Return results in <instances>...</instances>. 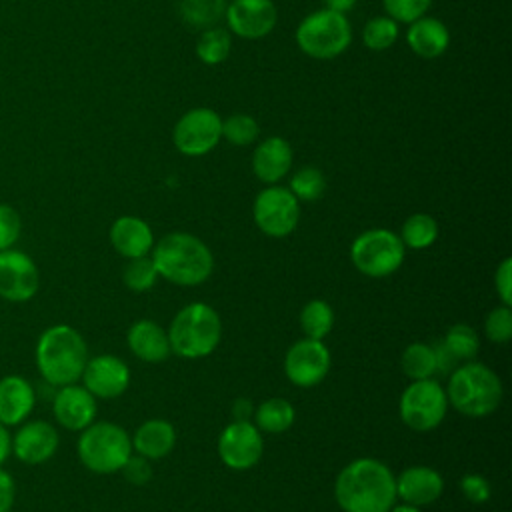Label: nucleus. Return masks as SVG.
<instances>
[{
    "label": "nucleus",
    "mask_w": 512,
    "mask_h": 512,
    "mask_svg": "<svg viewBox=\"0 0 512 512\" xmlns=\"http://www.w3.org/2000/svg\"><path fill=\"white\" fill-rule=\"evenodd\" d=\"M334 498L344 512H388L396 504V476L376 458H356L334 482Z\"/></svg>",
    "instance_id": "f257e3e1"
},
{
    "label": "nucleus",
    "mask_w": 512,
    "mask_h": 512,
    "mask_svg": "<svg viewBox=\"0 0 512 512\" xmlns=\"http://www.w3.org/2000/svg\"><path fill=\"white\" fill-rule=\"evenodd\" d=\"M152 262L158 276L178 286L206 282L214 268L210 248L188 232H170L152 246Z\"/></svg>",
    "instance_id": "f03ea898"
},
{
    "label": "nucleus",
    "mask_w": 512,
    "mask_h": 512,
    "mask_svg": "<svg viewBox=\"0 0 512 512\" xmlns=\"http://www.w3.org/2000/svg\"><path fill=\"white\" fill-rule=\"evenodd\" d=\"M88 362V346L82 334L68 324L46 328L36 342V368L52 386H66L80 380Z\"/></svg>",
    "instance_id": "7ed1b4c3"
},
{
    "label": "nucleus",
    "mask_w": 512,
    "mask_h": 512,
    "mask_svg": "<svg viewBox=\"0 0 512 512\" xmlns=\"http://www.w3.org/2000/svg\"><path fill=\"white\" fill-rule=\"evenodd\" d=\"M448 404L470 418L492 414L502 400V382L486 364L468 360L448 374Z\"/></svg>",
    "instance_id": "20e7f679"
},
{
    "label": "nucleus",
    "mask_w": 512,
    "mask_h": 512,
    "mask_svg": "<svg viewBox=\"0 0 512 512\" xmlns=\"http://www.w3.org/2000/svg\"><path fill=\"white\" fill-rule=\"evenodd\" d=\"M166 334L176 356L196 360L216 350L222 338V322L212 306L192 302L176 312Z\"/></svg>",
    "instance_id": "39448f33"
},
{
    "label": "nucleus",
    "mask_w": 512,
    "mask_h": 512,
    "mask_svg": "<svg viewBox=\"0 0 512 512\" xmlns=\"http://www.w3.org/2000/svg\"><path fill=\"white\" fill-rule=\"evenodd\" d=\"M78 458L94 474L120 472L132 454V440L128 432L114 422H92L80 430Z\"/></svg>",
    "instance_id": "423d86ee"
},
{
    "label": "nucleus",
    "mask_w": 512,
    "mask_h": 512,
    "mask_svg": "<svg viewBox=\"0 0 512 512\" xmlns=\"http://www.w3.org/2000/svg\"><path fill=\"white\" fill-rule=\"evenodd\" d=\"M352 40V28L344 14L322 8L308 14L296 28V44L310 58L330 60L340 56Z\"/></svg>",
    "instance_id": "0eeeda50"
},
{
    "label": "nucleus",
    "mask_w": 512,
    "mask_h": 512,
    "mask_svg": "<svg viewBox=\"0 0 512 512\" xmlns=\"http://www.w3.org/2000/svg\"><path fill=\"white\" fill-rule=\"evenodd\" d=\"M406 246L388 228H372L356 236L350 246V260L358 272L370 278H384L400 268Z\"/></svg>",
    "instance_id": "6e6552de"
},
{
    "label": "nucleus",
    "mask_w": 512,
    "mask_h": 512,
    "mask_svg": "<svg viewBox=\"0 0 512 512\" xmlns=\"http://www.w3.org/2000/svg\"><path fill=\"white\" fill-rule=\"evenodd\" d=\"M446 412V390L432 378L412 380L400 396V418L416 432L434 430L444 420Z\"/></svg>",
    "instance_id": "1a4fd4ad"
},
{
    "label": "nucleus",
    "mask_w": 512,
    "mask_h": 512,
    "mask_svg": "<svg viewBox=\"0 0 512 512\" xmlns=\"http://www.w3.org/2000/svg\"><path fill=\"white\" fill-rule=\"evenodd\" d=\"M256 226L272 238H284L292 234L300 220V202L282 186L270 184L258 192L252 206Z\"/></svg>",
    "instance_id": "9d476101"
},
{
    "label": "nucleus",
    "mask_w": 512,
    "mask_h": 512,
    "mask_svg": "<svg viewBox=\"0 0 512 512\" xmlns=\"http://www.w3.org/2000/svg\"><path fill=\"white\" fill-rule=\"evenodd\" d=\"M222 138V118L210 108L188 110L174 126L172 140L184 156H202L216 148Z\"/></svg>",
    "instance_id": "9b49d317"
},
{
    "label": "nucleus",
    "mask_w": 512,
    "mask_h": 512,
    "mask_svg": "<svg viewBox=\"0 0 512 512\" xmlns=\"http://www.w3.org/2000/svg\"><path fill=\"white\" fill-rule=\"evenodd\" d=\"M330 370V350L322 340L302 338L294 342L284 356L286 378L300 386L310 388L320 384Z\"/></svg>",
    "instance_id": "f8f14e48"
},
{
    "label": "nucleus",
    "mask_w": 512,
    "mask_h": 512,
    "mask_svg": "<svg viewBox=\"0 0 512 512\" xmlns=\"http://www.w3.org/2000/svg\"><path fill=\"white\" fill-rule=\"evenodd\" d=\"M264 452L260 430L250 420H234L218 436V456L232 470H248Z\"/></svg>",
    "instance_id": "ddd939ff"
},
{
    "label": "nucleus",
    "mask_w": 512,
    "mask_h": 512,
    "mask_svg": "<svg viewBox=\"0 0 512 512\" xmlns=\"http://www.w3.org/2000/svg\"><path fill=\"white\" fill-rule=\"evenodd\" d=\"M40 286V274L34 260L20 250L0 252V296L10 302L30 300Z\"/></svg>",
    "instance_id": "4468645a"
},
{
    "label": "nucleus",
    "mask_w": 512,
    "mask_h": 512,
    "mask_svg": "<svg viewBox=\"0 0 512 512\" xmlns=\"http://www.w3.org/2000/svg\"><path fill=\"white\" fill-rule=\"evenodd\" d=\"M230 32L240 38L258 40L268 36L278 20L272 0H232L224 10Z\"/></svg>",
    "instance_id": "2eb2a0df"
},
{
    "label": "nucleus",
    "mask_w": 512,
    "mask_h": 512,
    "mask_svg": "<svg viewBox=\"0 0 512 512\" xmlns=\"http://www.w3.org/2000/svg\"><path fill=\"white\" fill-rule=\"evenodd\" d=\"M80 378L82 386L94 398H116L124 394L130 384V368L118 356L100 354L88 358Z\"/></svg>",
    "instance_id": "dca6fc26"
},
{
    "label": "nucleus",
    "mask_w": 512,
    "mask_h": 512,
    "mask_svg": "<svg viewBox=\"0 0 512 512\" xmlns=\"http://www.w3.org/2000/svg\"><path fill=\"white\" fill-rule=\"evenodd\" d=\"M58 432L46 420L24 422L12 436V452L20 462L42 464L58 450Z\"/></svg>",
    "instance_id": "f3484780"
},
{
    "label": "nucleus",
    "mask_w": 512,
    "mask_h": 512,
    "mask_svg": "<svg viewBox=\"0 0 512 512\" xmlns=\"http://www.w3.org/2000/svg\"><path fill=\"white\" fill-rule=\"evenodd\" d=\"M52 412L62 428L80 432L96 418V398L76 382L66 384L54 394Z\"/></svg>",
    "instance_id": "a211bd4d"
},
{
    "label": "nucleus",
    "mask_w": 512,
    "mask_h": 512,
    "mask_svg": "<svg viewBox=\"0 0 512 512\" xmlns=\"http://www.w3.org/2000/svg\"><path fill=\"white\" fill-rule=\"evenodd\" d=\"M444 490V480L438 470L430 466H410L396 476V498L402 504L416 508L428 506L440 498Z\"/></svg>",
    "instance_id": "6ab92c4d"
},
{
    "label": "nucleus",
    "mask_w": 512,
    "mask_h": 512,
    "mask_svg": "<svg viewBox=\"0 0 512 512\" xmlns=\"http://www.w3.org/2000/svg\"><path fill=\"white\" fill-rule=\"evenodd\" d=\"M34 402L36 394L26 378L18 374L0 378V422L4 426L22 424L30 416Z\"/></svg>",
    "instance_id": "aec40b11"
},
{
    "label": "nucleus",
    "mask_w": 512,
    "mask_h": 512,
    "mask_svg": "<svg viewBox=\"0 0 512 512\" xmlns=\"http://www.w3.org/2000/svg\"><path fill=\"white\" fill-rule=\"evenodd\" d=\"M292 166V148L288 140L270 136L262 140L252 154V170L258 180L266 184L280 182Z\"/></svg>",
    "instance_id": "412c9836"
},
{
    "label": "nucleus",
    "mask_w": 512,
    "mask_h": 512,
    "mask_svg": "<svg viewBox=\"0 0 512 512\" xmlns=\"http://www.w3.org/2000/svg\"><path fill=\"white\" fill-rule=\"evenodd\" d=\"M110 242L124 258H138L148 256L154 246V234L142 218L120 216L110 226Z\"/></svg>",
    "instance_id": "4be33fe9"
},
{
    "label": "nucleus",
    "mask_w": 512,
    "mask_h": 512,
    "mask_svg": "<svg viewBox=\"0 0 512 512\" xmlns=\"http://www.w3.org/2000/svg\"><path fill=\"white\" fill-rule=\"evenodd\" d=\"M126 340H128L132 354L150 364L164 362L172 354L166 330L160 324H156L154 320L134 322L128 330Z\"/></svg>",
    "instance_id": "5701e85b"
},
{
    "label": "nucleus",
    "mask_w": 512,
    "mask_h": 512,
    "mask_svg": "<svg viewBox=\"0 0 512 512\" xmlns=\"http://www.w3.org/2000/svg\"><path fill=\"white\" fill-rule=\"evenodd\" d=\"M406 42L410 50L422 58H438L448 50L450 32L446 24L432 16H422L410 22L406 32Z\"/></svg>",
    "instance_id": "b1692460"
},
{
    "label": "nucleus",
    "mask_w": 512,
    "mask_h": 512,
    "mask_svg": "<svg viewBox=\"0 0 512 512\" xmlns=\"http://www.w3.org/2000/svg\"><path fill=\"white\" fill-rule=\"evenodd\" d=\"M130 440L132 450H136V454L148 460H158L172 452L176 444V430L168 420L152 418L142 422Z\"/></svg>",
    "instance_id": "393cba45"
},
{
    "label": "nucleus",
    "mask_w": 512,
    "mask_h": 512,
    "mask_svg": "<svg viewBox=\"0 0 512 512\" xmlns=\"http://www.w3.org/2000/svg\"><path fill=\"white\" fill-rule=\"evenodd\" d=\"M294 406L284 398H268L254 410V426L260 432L280 434L294 424Z\"/></svg>",
    "instance_id": "a878e982"
},
{
    "label": "nucleus",
    "mask_w": 512,
    "mask_h": 512,
    "mask_svg": "<svg viewBox=\"0 0 512 512\" xmlns=\"http://www.w3.org/2000/svg\"><path fill=\"white\" fill-rule=\"evenodd\" d=\"M334 326V310L326 300H310L300 310V328L306 338L322 340Z\"/></svg>",
    "instance_id": "bb28decb"
},
{
    "label": "nucleus",
    "mask_w": 512,
    "mask_h": 512,
    "mask_svg": "<svg viewBox=\"0 0 512 512\" xmlns=\"http://www.w3.org/2000/svg\"><path fill=\"white\" fill-rule=\"evenodd\" d=\"M400 366L410 380L432 378V374H436V358H434L432 344H426V342L408 344L402 352Z\"/></svg>",
    "instance_id": "cd10ccee"
},
{
    "label": "nucleus",
    "mask_w": 512,
    "mask_h": 512,
    "mask_svg": "<svg viewBox=\"0 0 512 512\" xmlns=\"http://www.w3.org/2000/svg\"><path fill=\"white\" fill-rule=\"evenodd\" d=\"M402 244L414 250L428 248L438 238V224L430 214L416 212L408 216L402 224V232L398 234Z\"/></svg>",
    "instance_id": "c85d7f7f"
},
{
    "label": "nucleus",
    "mask_w": 512,
    "mask_h": 512,
    "mask_svg": "<svg viewBox=\"0 0 512 512\" xmlns=\"http://www.w3.org/2000/svg\"><path fill=\"white\" fill-rule=\"evenodd\" d=\"M230 48H232V38H230V32L224 30V28H206L198 42H196V56L208 64V66H216V64H222L228 54H230Z\"/></svg>",
    "instance_id": "c756f323"
},
{
    "label": "nucleus",
    "mask_w": 512,
    "mask_h": 512,
    "mask_svg": "<svg viewBox=\"0 0 512 512\" xmlns=\"http://www.w3.org/2000/svg\"><path fill=\"white\" fill-rule=\"evenodd\" d=\"M224 0H182V18L194 28H212L224 16Z\"/></svg>",
    "instance_id": "7c9ffc66"
},
{
    "label": "nucleus",
    "mask_w": 512,
    "mask_h": 512,
    "mask_svg": "<svg viewBox=\"0 0 512 512\" xmlns=\"http://www.w3.org/2000/svg\"><path fill=\"white\" fill-rule=\"evenodd\" d=\"M442 342L458 362L474 360L478 350H480V338H478L476 330L468 324L450 326L448 332L444 334Z\"/></svg>",
    "instance_id": "2f4dec72"
},
{
    "label": "nucleus",
    "mask_w": 512,
    "mask_h": 512,
    "mask_svg": "<svg viewBox=\"0 0 512 512\" xmlns=\"http://www.w3.org/2000/svg\"><path fill=\"white\" fill-rule=\"evenodd\" d=\"M398 40V22L390 16H376L366 22L362 30V42L374 52L388 50Z\"/></svg>",
    "instance_id": "473e14b6"
},
{
    "label": "nucleus",
    "mask_w": 512,
    "mask_h": 512,
    "mask_svg": "<svg viewBox=\"0 0 512 512\" xmlns=\"http://www.w3.org/2000/svg\"><path fill=\"white\" fill-rule=\"evenodd\" d=\"M288 190L296 196L298 202H314L324 194L326 178H324L322 170H318L314 166H306V168H300L292 176Z\"/></svg>",
    "instance_id": "72a5a7b5"
},
{
    "label": "nucleus",
    "mask_w": 512,
    "mask_h": 512,
    "mask_svg": "<svg viewBox=\"0 0 512 512\" xmlns=\"http://www.w3.org/2000/svg\"><path fill=\"white\" fill-rule=\"evenodd\" d=\"M122 280L134 292L150 290L158 280V272H156V266H154L152 258L150 256L128 258V262L122 270Z\"/></svg>",
    "instance_id": "f704fd0d"
},
{
    "label": "nucleus",
    "mask_w": 512,
    "mask_h": 512,
    "mask_svg": "<svg viewBox=\"0 0 512 512\" xmlns=\"http://www.w3.org/2000/svg\"><path fill=\"white\" fill-rule=\"evenodd\" d=\"M260 134L258 122L248 114H232L222 122V136L234 146H248Z\"/></svg>",
    "instance_id": "c9c22d12"
},
{
    "label": "nucleus",
    "mask_w": 512,
    "mask_h": 512,
    "mask_svg": "<svg viewBox=\"0 0 512 512\" xmlns=\"http://www.w3.org/2000/svg\"><path fill=\"white\" fill-rule=\"evenodd\" d=\"M486 338L494 344H506L512 338V308L502 304L488 312L484 320Z\"/></svg>",
    "instance_id": "e433bc0d"
},
{
    "label": "nucleus",
    "mask_w": 512,
    "mask_h": 512,
    "mask_svg": "<svg viewBox=\"0 0 512 512\" xmlns=\"http://www.w3.org/2000/svg\"><path fill=\"white\" fill-rule=\"evenodd\" d=\"M382 4L392 20L410 24L428 12L432 0H382Z\"/></svg>",
    "instance_id": "4c0bfd02"
},
{
    "label": "nucleus",
    "mask_w": 512,
    "mask_h": 512,
    "mask_svg": "<svg viewBox=\"0 0 512 512\" xmlns=\"http://www.w3.org/2000/svg\"><path fill=\"white\" fill-rule=\"evenodd\" d=\"M20 230H22L20 214L8 204H0V252L16 244V240L20 238Z\"/></svg>",
    "instance_id": "58836bf2"
},
{
    "label": "nucleus",
    "mask_w": 512,
    "mask_h": 512,
    "mask_svg": "<svg viewBox=\"0 0 512 512\" xmlns=\"http://www.w3.org/2000/svg\"><path fill=\"white\" fill-rule=\"evenodd\" d=\"M460 490L462 494L472 502V504H484L490 500V494H492V488H490V482L480 476V474H466L462 476L460 480Z\"/></svg>",
    "instance_id": "ea45409f"
},
{
    "label": "nucleus",
    "mask_w": 512,
    "mask_h": 512,
    "mask_svg": "<svg viewBox=\"0 0 512 512\" xmlns=\"http://www.w3.org/2000/svg\"><path fill=\"white\" fill-rule=\"evenodd\" d=\"M120 472L124 474V478H126L130 484H136V486L146 484V482L152 478L150 460L144 458V456H140V454H136V456L130 454V458L124 462V466L120 468Z\"/></svg>",
    "instance_id": "a19ab883"
},
{
    "label": "nucleus",
    "mask_w": 512,
    "mask_h": 512,
    "mask_svg": "<svg viewBox=\"0 0 512 512\" xmlns=\"http://www.w3.org/2000/svg\"><path fill=\"white\" fill-rule=\"evenodd\" d=\"M494 286L502 304L512 306V258H504L494 274Z\"/></svg>",
    "instance_id": "79ce46f5"
},
{
    "label": "nucleus",
    "mask_w": 512,
    "mask_h": 512,
    "mask_svg": "<svg viewBox=\"0 0 512 512\" xmlns=\"http://www.w3.org/2000/svg\"><path fill=\"white\" fill-rule=\"evenodd\" d=\"M432 348H434V358H436V374H450L458 366V360L452 356V352L444 346L442 340L434 342Z\"/></svg>",
    "instance_id": "37998d69"
},
{
    "label": "nucleus",
    "mask_w": 512,
    "mask_h": 512,
    "mask_svg": "<svg viewBox=\"0 0 512 512\" xmlns=\"http://www.w3.org/2000/svg\"><path fill=\"white\" fill-rule=\"evenodd\" d=\"M14 494H16L14 478L0 468V512H10L14 504Z\"/></svg>",
    "instance_id": "c03bdc74"
},
{
    "label": "nucleus",
    "mask_w": 512,
    "mask_h": 512,
    "mask_svg": "<svg viewBox=\"0 0 512 512\" xmlns=\"http://www.w3.org/2000/svg\"><path fill=\"white\" fill-rule=\"evenodd\" d=\"M252 408H254V406H252L250 400L238 398V400L234 402V406H232V416H234V420H250V416L254 414Z\"/></svg>",
    "instance_id": "a18cd8bd"
},
{
    "label": "nucleus",
    "mask_w": 512,
    "mask_h": 512,
    "mask_svg": "<svg viewBox=\"0 0 512 512\" xmlns=\"http://www.w3.org/2000/svg\"><path fill=\"white\" fill-rule=\"evenodd\" d=\"M10 452H12V436L8 432V426H4L0 422V466L4 464V460L8 458Z\"/></svg>",
    "instance_id": "49530a36"
},
{
    "label": "nucleus",
    "mask_w": 512,
    "mask_h": 512,
    "mask_svg": "<svg viewBox=\"0 0 512 512\" xmlns=\"http://www.w3.org/2000/svg\"><path fill=\"white\" fill-rule=\"evenodd\" d=\"M324 4H326L328 10H334V12L344 14V12H348L350 8H354L356 0H324Z\"/></svg>",
    "instance_id": "de8ad7c7"
},
{
    "label": "nucleus",
    "mask_w": 512,
    "mask_h": 512,
    "mask_svg": "<svg viewBox=\"0 0 512 512\" xmlns=\"http://www.w3.org/2000/svg\"><path fill=\"white\" fill-rule=\"evenodd\" d=\"M388 512H422V510L416 506H410V504H394Z\"/></svg>",
    "instance_id": "09e8293b"
}]
</instances>
